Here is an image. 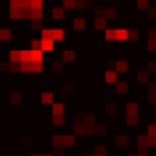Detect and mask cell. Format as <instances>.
I'll return each mask as SVG.
<instances>
[{
	"label": "cell",
	"instance_id": "6da1fadb",
	"mask_svg": "<svg viewBox=\"0 0 156 156\" xmlns=\"http://www.w3.org/2000/svg\"><path fill=\"white\" fill-rule=\"evenodd\" d=\"M55 48V41L51 37H41V41H39V51H44V53H51V51Z\"/></svg>",
	"mask_w": 156,
	"mask_h": 156
},
{
	"label": "cell",
	"instance_id": "7a4b0ae2",
	"mask_svg": "<svg viewBox=\"0 0 156 156\" xmlns=\"http://www.w3.org/2000/svg\"><path fill=\"white\" fill-rule=\"evenodd\" d=\"M41 103H44V106H53V94L44 92V94H41Z\"/></svg>",
	"mask_w": 156,
	"mask_h": 156
},
{
	"label": "cell",
	"instance_id": "3957f363",
	"mask_svg": "<svg viewBox=\"0 0 156 156\" xmlns=\"http://www.w3.org/2000/svg\"><path fill=\"white\" fill-rule=\"evenodd\" d=\"M115 67H117V71H126V69H129V62H126V60H119Z\"/></svg>",
	"mask_w": 156,
	"mask_h": 156
},
{
	"label": "cell",
	"instance_id": "277c9868",
	"mask_svg": "<svg viewBox=\"0 0 156 156\" xmlns=\"http://www.w3.org/2000/svg\"><path fill=\"white\" fill-rule=\"evenodd\" d=\"M138 80H140V83H147V80H149V73L147 71H138Z\"/></svg>",
	"mask_w": 156,
	"mask_h": 156
},
{
	"label": "cell",
	"instance_id": "5b68a950",
	"mask_svg": "<svg viewBox=\"0 0 156 156\" xmlns=\"http://www.w3.org/2000/svg\"><path fill=\"white\" fill-rule=\"evenodd\" d=\"M73 28H76V30H83L85 28V19H76V21H73Z\"/></svg>",
	"mask_w": 156,
	"mask_h": 156
},
{
	"label": "cell",
	"instance_id": "8992f818",
	"mask_svg": "<svg viewBox=\"0 0 156 156\" xmlns=\"http://www.w3.org/2000/svg\"><path fill=\"white\" fill-rule=\"evenodd\" d=\"M62 16H64V9L55 7V9H53V19H62Z\"/></svg>",
	"mask_w": 156,
	"mask_h": 156
},
{
	"label": "cell",
	"instance_id": "52a82bcc",
	"mask_svg": "<svg viewBox=\"0 0 156 156\" xmlns=\"http://www.w3.org/2000/svg\"><path fill=\"white\" fill-rule=\"evenodd\" d=\"M62 60L67 62V60H73V51H64L62 53Z\"/></svg>",
	"mask_w": 156,
	"mask_h": 156
},
{
	"label": "cell",
	"instance_id": "ba28073f",
	"mask_svg": "<svg viewBox=\"0 0 156 156\" xmlns=\"http://www.w3.org/2000/svg\"><path fill=\"white\" fill-rule=\"evenodd\" d=\"M115 78H117V76H115L112 71H108V73H106V80H108V83H115Z\"/></svg>",
	"mask_w": 156,
	"mask_h": 156
},
{
	"label": "cell",
	"instance_id": "9c48e42d",
	"mask_svg": "<svg viewBox=\"0 0 156 156\" xmlns=\"http://www.w3.org/2000/svg\"><path fill=\"white\" fill-rule=\"evenodd\" d=\"M115 90H117V92H126L129 87H126V83H117V87H115Z\"/></svg>",
	"mask_w": 156,
	"mask_h": 156
},
{
	"label": "cell",
	"instance_id": "30bf717a",
	"mask_svg": "<svg viewBox=\"0 0 156 156\" xmlns=\"http://www.w3.org/2000/svg\"><path fill=\"white\" fill-rule=\"evenodd\" d=\"M34 156H53V154H34Z\"/></svg>",
	"mask_w": 156,
	"mask_h": 156
}]
</instances>
